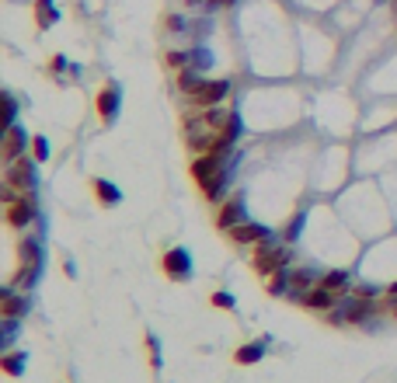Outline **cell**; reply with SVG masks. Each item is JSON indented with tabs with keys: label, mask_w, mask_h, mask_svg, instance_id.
Instances as JSON below:
<instances>
[{
	"label": "cell",
	"mask_w": 397,
	"mask_h": 383,
	"mask_svg": "<svg viewBox=\"0 0 397 383\" xmlns=\"http://www.w3.org/2000/svg\"><path fill=\"white\" fill-rule=\"evenodd\" d=\"M227 157H230V150H209V154H198L192 157V182H196L202 195L213 202V199H220V192L227 189Z\"/></svg>",
	"instance_id": "6da1fadb"
},
{
	"label": "cell",
	"mask_w": 397,
	"mask_h": 383,
	"mask_svg": "<svg viewBox=\"0 0 397 383\" xmlns=\"http://www.w3.org/2000/svg\"><path fill=\"white\" fill-rule=\"evenodd\" d=\"M18 258H21V272L14 276V286L18 289H28L35 286V279H39V269H42V248H39V241H21L18 244Z\"/></svg>",
	"instance_id": "7a4b0ae2"
},
{
	"label": "cell",
	"mask_w": 397,
	"mask_h": 383,
	"mask_svg": "<svg viewBox=\"0 0 397 383\" xmlns=\"http://www.w3.org/2000/svg\"><path fill=\"white\" fill-rule=\"evenodd\" d=\"M227 98H230V81L227 77H216V81H206L202 77V84L189 95V105L192 108H220Z\"/></svg>",
	"instance_id": "3957f363"
},
{
	"label": "cell",
	"mask_w": 397,
	"mask_h": 383,
	"mask_svg": "<svg viewBox=\"0 0 397 383\" xmlns=\"http://www.w3.org/2000/svg\"><path fill=\"white\" fill-rule=\"evenodd\" d=\"M251 265H255V272H258V276H272L276 269H283V265H286V248H283L276 237H269V241H262V244L255 248Z\"/></svg>",
	"instance_id": "277c9868"
},
{
	"label": "cell",
	"mask_w": 397,
	"mask_h": 383,
	"mask_svg": "<svg viewBox=\"0 0 397 383\" xmlns=\"http://www.w3.org/2000/svg\"><path fill=\"white\" fill-rule=\"evenodd\" d=\"M35 164H39V161H28V154L18 157V161H11V164L4 168V185L14 192H32L35 189Z\"/></svg>",
	"instance_id": "5b68a950"
},
{
	"label": "cell",
	"mask_w": 397,
	"mask_h": 383,
	"mask_svg": "<svg viewBox=\"0 0 397 383\" xmlns=\"http://www.w3.org/2000/svg\"><path fill=\"white\" fill-rule=\"evenodd\" d=\"M35 216H39V202H35V195H32V192H25L18 202H11V206H7V227H14V230L28 227Z\"/></svg>",
	"instance_id": "8992f818"
},
{
	"label": "cell",
	"mask_w": 397,
	"mask_h": 383,
	"mask_svg": "<svg viewBox=\"0 0 397 383\" xmlns=\"http://www.w3.org/2000/svg\"><path fill=\"white\" fill-rule=\"evenodd\" d=\"M161 269H164V276H168V279H175V283H185V279L192 276V255H189L185 248H171V251L164 255Z\"/></svg>",
	"instance_id": "52a82bcc"
},
{
	"label": "cell",
	"mask_w": 397,
	"mask_h": 383,
	"mask_svg": "<svg viewBox=\"0 0 397 383\" xmlns=\"http://www.w3.org/2000/svg\"><path fill=\"white\" fill-rule=\"evenodd\" d=\"M227 237H230L234 244H251V248H258L262 241H269V237H272V230H269V227H262V223L244 220V223L230 227V230H227Z\"/></svg>",
	"instance_id": "ba28073f"
},
{
	"label": "cell",
	"mask_w": 397,
	"mask_h": 383,
	"mask_svg": "<svg viewBox=\"0 0 397 383\" xmlns=\"http://www.w3.org/2000/svg\"><path fill=\"white\" fill-rule=\"evenodd\" d=\"M25 143H28V136H25V129H21L18 122H14L11 129H4V140H0V157H4V164L25 157Z\"/></svg>",
	"instance_id": "9c48e42d"
},
{
	"label": "cell",
	"mask_w": 397,
	"mask_h": 383,
	"mask_svg": "<svg viewBox=\"0 0 397 383\" xmlns=\"http://www.w3.org/2000/svg\"><path fill=\"white\" fill-rule=\"evenodd\" d=\"M237 223H244V195H234V199L220 202V209H216V227L220 230H230Z\"/></svg>",
	"instance_id": "30bf717a"
},
{
	"label": "cell",
	"mask_w": 397,
	"mask_h": 383,
	"mask_svg": "<svg viewBox=\"0 0 397 383\" xmlns=\"http://www.w3.org/2000/svg\"><path fill=\"white\" fill-rule=\"evenodd\" d=\"M21 314H28V296H21L14 289H4L0 293V321H18Z\"/></svg>",
	"instance_id": "8fae6325"
},
{
	"label": "cell",
	"mask_w": 397,
	"mask_h": 383,
	"mask_svg": "<svg viewBox=\"0 0 397 383\" xmlns=\"http://www.w3.org/2000/svg\"><path fill=\"white\" fill-rule=\"evenodd\" d=\"M300 303H303L307 310H321V314H328V310L338 303V296H335L331 289H324L321 283H317L310 293H303V296H300Z\"/></svg>",
	"instance_id": "7c38bea8"
},
{
	"label": "cell",
	"mask_w": 397,
	"mask_h": 383,
	"mask_svg": "<svg viewBox=\"0 0 397 383\" xmlns=\"http://www.w3.org/2000/svg\"><path fill=\"white\" fill-rule=\"evenodd\" d=\"M237 136H241V115H237V112H230V115H227V122H223V126H220V133H216L213 150H230V147L237 143Z\"/></svg>",
	"instance_id": "4fadbf2b"
},
{
	"label": "cell",
	"mask_w": 397,
	"mask_h": 383,
	"mask_svg": "<svg viewBox=\"0 0 397 383\" xmlns=\"http://www.w3.org/2000/svg\"><path fill=\"white\" fill-rule=\"evenodd\" d=\"M115 115H119V88L108 84L98 95V119L101 122H115Z\"/></svg>",
	"instance_id": "5bb4252c"
},
{
	"label": "cell",
	"mask_w": 397,
	"mask_h": 383,
	"mask_svg": "<svg viewBox=\"0 0 397 383\" xmlns=\"http://www.w3.org/2000/svg\"><path fill=\"white\" fill-rule=\"evenodd\" d=\"M265 345H269L265 338H262V342H248V345H241L237 356H234V363H237V366H251V363H258V359L265 356Z\"/></svg>",
	"instance_id": "9a60e30c"
},
{
	"label": "cell",
	"mask_w": 397,
	"mask_h": 383,
	"mask_svg": "<svg viewBox=\"0 0 397 383\" xmlns=\"http://www.w3.org/2000/svg\"><path fill=\"white\" fill-rule=\"evenodd\" d=\"M35 25H39V32H46V28L56 25V7H53V0H35Z\"/></svg>",
	"instance_id": "2e32d148"
},
{
	"label": "cell",
	"mask_w": 397,
	"mask_h": 383,
	"mask_svg": "<svg viewBox=\"0 0 397 383\" xmlns=\"http://www.w3.org/2000/svg\"><path fill=\"white\" fill-rule=\"evenodd\" d=\"M290 283H293V272H290V265H283V269H276L269 276V293L272 296H283V293H290Z\"/></svg>",
	"instance_id": "e0dca14e"
},
{
	"label": "cell",
	"mask_w": 397,
	"mask_h": 383,
	"mask_svg": "<svg viewBox=\"0 0 397 383\" xmlns=\"http://www.w3.org/2000/svg\"><path fill=\"white\" fill-rule=\"evenodd\" d=\"M321 286L331 289L335 296H345L349 293V272H324L321 276Z\"/></svg>",
	"instance_id": "ac0fdd59"
},
{
	"label": "cell",
	"mask_w": 397,
	"mask_h": 383,
	"mask_svg": "<svg viewBox=\"0 0 397 383\" xmlns=\"http://www.w3.org/2000/svg\"><path fill=\"white\" fill-rule=\"evenodd\" d=\"M25 363H28L25 352H7V356L0 359V370H4L7 377H21V373H25Z\"/></svg>",
	"instance_id": "d6986e66"
},
{
	"label": "cell",
	"mask_w": 397,
	"mask_h": 383,
	"mask_svg": "<svg viewBox=\"0 0 397 383\" xmlns=\"http://www.w3.org/2000/svg\"><path fill=\"white\" fill-rule=\"evenodd\" d=\"M95 195H98V202H105V206H112V202L122 199V192L115 189L112 182H105V178H95Z\"/></svg>",
	"instance_id": "ffe728a7"
},
{
	"label": "cell",
	"mask_w": 397,
	"mask_h": 383,
	"mask_svg": "<svg viewBox=\"0 0 397 383\" xmlns=\"http://www.w3.org/2000/svg\"><path fill=\"white\" fill-rule=\"evenodd\" d=\"M310 289H314V276H310L307 269H297V272H293V283H290V293L300 300V296L310 293Z\"/></svg>",
	"instance_id": "44dd1931"
},
{
	"label": "cell",
	"mask_w": 397,
	"mask_h": 383,
	"mask_svg": "<svg viewBox=\"0 0 397 383\" xmlns=\"http://www.w3.org/2000/svg\"><path fill=\"white\" fill-rule=\"evenodd\" d=\"M198 84H202V74H196V67H185V70H178V88H182L185 95H192Z\"/></svg>",
	"instance_id": "7402d4cb"
},
{
	"label": "cell",
	"mask_w": 397,
	"mask_h": 383,
	"mask_svg": "<svg viewBox=\"0 0 397 383\" xmlns=\"http://www.w3.org/2000/svg\"><path fill=\"white\" fill-rule=\"evenodd\" d=\"M32 161H49V140L46 136H32Z\"/></svg>",
	"instance_id": "603a6c76"
},
{
	"label": "cell",
	"mask_w": 397,
	"mask_h": 383,
	"mask_svg": "<svg viewBox=\"0 0 397 383\" xmlns=\"http://www.w3.org/2000/svg\"><path fill=\"white\" fill-rule=\"evenodd\" d=\"M164 63H168L171 70H185V67H189V53H168Z\"/></svg>",
	"instance_id": "cb8c5ba5"
},
{
	"label": "cell",
	"mask_w": 397,
	"mask_h": 383,
	"mask_svg": "<svg viewBox=\"0 0 397 383\" xmlns=\"http://www.w3.org/2000/svg\"><path fill=\"white\" fill-rule=\"evenodd\" d=\"M147 352H150V366H154V370H161V345H157V338H154V335H147Z\"/></svg>",
	"instance_id": "d4e9b609"
},
{
	"label": "cell",
	"mask_w": 397,
	"mask_h": 383,
	"mask_svg": "<svg viewBox=\"0 0 397 383\" xmlns=\"http://www.w3.org/2000/svg\"><path fill=\"white\" fill-rule=\"evenodd\" d=\"M209 63H213V56L206 49H189V67H209Z\"/></svg>",
	"instance_id": "484cf974"
},
{
	"label": "cell",
	"mask_w": 397,
	"mask_h": 383,
	"mask_svg": "<svg viewBox=\"0 0 397 383\" xmlns=\"http://www.w3.org/2000/svg\"><path fill=\"white\" fill-rule=\"evenodd\" d=\"M14 115H18V105H14V98L7 95V98H4V129H11V126H14Z\"/></svg>",
	"instance_id": "4316f807"
},
{
	"label": "cell",
	"mask_w": 397,
	"mask_h": 383,
	"mask_svg": "<svg viewBox=\"0 0 397 383\" xmlns=\"http://www.w3.org/2000/svg\"><path fill=\"white\" fill-rule=\"evenodd\" d=\"M213 307H223V310H234V296L220 289V293H213Z\"/></svg>",
	"instance_id": "83f0119b"
},
{
	"label": "cell",
	"mask_w": 397,
	"mask_h": 383,
	"mask_svg": "<svg viewBox=\"0 0 397 383\" xmlns=\"http://www.w3.org/2000/svg\"><path fill=\"white\" fill-rule=\"evenodd\" d=\"M49 67H53V74H60V70H63V67H67V60H63V56H56V60H53V63H49Z\"/></svg>",
	"instance_id": "f1b7e54d"
},
{
	"label": "cell",
	"mask_w": 397,
	"mask_h": 383,
	"mask_svg": "<svg viewBox=\"0 0 397 383\" xmlns=\"http://www.w3.org/2000/svg\"><path fill=\"white\" fill-rule=\"evenodd\" d=\"M387 307H391V314L397 317V296H391V303H387Z\"/></svg>",
	"instance_id": "f546056e"
},
{
	"label": "cell",
	"mask_w": 397,
	"mask_h": 383,
	"mask_svg": "<svg viewBox=\"0 0 397 383\" xmlns=\"http://www.w3.org/2000/svg\"><path fill=\"white\" fill-rule=\"evenodd\" d=\"M213 4H223V7H227V4H234V0H213Z\"/></svg>",
	"instance_id": "4dcf8cb0"
}]
</instances>
